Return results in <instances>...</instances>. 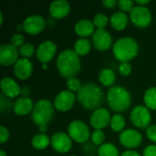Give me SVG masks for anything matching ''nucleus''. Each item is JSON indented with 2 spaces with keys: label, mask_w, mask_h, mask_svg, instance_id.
Segmentation results:
<instances>
[{
  "label": "nucleus",
  "mask_w": 156,
  "mask_h": 156,
  "mask_svg": "<svg viewBox=\"0 0 156 156\" xmlns=\"http://www.w3.org/2000/svg\"><path fill=\"white\" fill-rule=\"evenodd\" d=\"M57 69L58 73L65 79L75 77L81 69L80 56L74 49H65L57 58Z\"/></svg>",
  "instance_id": "nucleus-1"
},
{
  "label": "nucleus",
  "mask_w": 156,
  "mask_h": 156,
  "mask_svg": "<svg viewBox=\"0 0 156 156\" xmlns=\"http://www.w3.org/2000/svg\"><path fill=\"white\" fill-rule=\"evenodd\" d=\"M77 100L84 109L95 111L103 103V90L94 83H86L77 93Z\"/></svg>",
  "instance_id": "nucleus-2"
},
{
  "label": "nucleus",
  "mask_w": 156,
  "mask_h": 156,
  "mask_svg": "<svg viewBox=\"0 0 156 156\" xmlns=\"http://www.w3.org/2000/svg\"><path fill=\"white\" fill-rule=\"evenodd\" d=\"M106 100L110 109L117 113L128 110L132 104V95L122 86H112L109 89Z\"/></svg>",
  "instance_id": "nucleus-3"
},
{
  "label": "nucleus",
  "mask_w": 156,
  "mask_h": 156,
  "mask_svg": "<svg viewBox=\"0 0 156 156\" xmlns=\"http://www.w3.org/2000/svg\"><path fill=\"white\" fill-rule=\"evenodd\" d=\"M112 52L117 60L121 62H129L138 55L139 45L134 38L124 37L114 42Z\"/></svg>",
  "instance_id": "nucleus-4"
},
{
  "label": "nucleus",
  "mask_w": 156,
  "mask_h": 156,
  "mask_svg": "<svg viewBox=\"0 0 156 156\" xmlns=\"http://www.w3.org/2000/svg\"><path fill=\"white\" fill-rule=\"evenodd\" d=\"M54 116V105L47 99L39 100L32 111V120L37 126L48 124Z\"/></svg>",
  "instance_id": "nucleus-5"
},
{
  "label": "nucleus",
  "mask_w": 156,
  "mask_h": 156,
  "mask_svg": "<svg viewBox=\"0 0 156 156\" xmlns=\"http://www.w3.org/2000/svg\"><path fill=\"white\" fill-rule=\"evenodd\" d=\"M68 134L72 141L78 144H86L90 136L88 125L80 120L72 121L69 124Z\"/></svg>",
  "instance_id": "nucleus-6"
},
{
  "label": "nucleus",
  "mask_w": 156,
  "mask_h": 156,
  "mask_svg": "<svg viewBox=\"0 0 156 156\" xmlns=\"http://www.w3.org/2000/svg\"><path fill=\"white\" fill-rule=\"evenodd\" d=\"M130 119L135 127L139 129H146L151 124L152 114L146 106L138 105L132 110Z\"/></svg>",
  "instance_id": "nucleus-7"
},
{
  "label": "nucleus",
  "mask_w": 156,
  "mask_h": 156,
  "mask_svg": "<svg viewBox=\"0 0 156 156\" xmlns=\"http://www.w3.org/2000/svg\"><path fill=\"white\" fill-rule=\"evenodd\" d=\"M130 19L135 27L145 28L152 22V13L146 6L135 5L130 12Z\"/></svg>",
  "instance_id": "nucleus-8"
},
{
  "label": "nucleus",
  "mask_w": 156,
  "mask_h": 156,
  "mask_svg": "<svg viewBox=\"0 0 156 156\" xmlns=\"http://www.w3.org/2000/svg\"><path fill=\"white\" fill-rule=\"evenodd\" d=\"M119 140L123 147L128 150H133L141 145L143 136L141 133L135 129H126L120 133Z\"/></svg>",
  "instance_id": "nucleus-9"
},
{
  "label": "nucleus",
  "mask_w": 156,
  "mask_h": 156,
  "mask_svg": "<svg viewBox=\"0 0 156 156\" xmlns=\"http://www.w3.org/2000/svg\"><path fill=\"white\" fill-rule=\"evenodd\" d=\"M77 95L70 90H62L57 94L54 100V107L61 112H69L75 104Z\"/></svg>",
  "instance_id": "nucleus-10"
},
{
  "label": "nucleus",
  "mask_w": 156,
  "mask_h": 156,
  "mask_svg": "<svg viewBox=\"0 0 156 156\" xmlns=\"http://www.w3.org/2000/svg\"><path fill=\"white\" fill-rule=\"evenodd\" d=\"M111 119L112 116L110 111L106 108L101 107L93 111L90 119V123L94 130H102L110 124Z\"/></svg>",
  "instance_id": "nucleus-11"
},
{
  "label": "nucleus",
  "mask_w": 156,
  "mask_h": 156,
  "mask_svg": "<svg viewBox=\"0 0 156 156\" xmlns=\"http://www.w3.org/2000/svg\"><path fill=\"white\" fill-rule=\"evenodd\" d=\"M51 146L57 153L66 154L69 152L72 147V140L69 134L62 132H58L51 137Z\"/></svg>",
  "instance_id": "nucleus-12"
},
{
  "label": "nucleus",
  "mask_w": 156,
  "mask_h": 156,
  "mask_svg": "<svg viewBox=\"0 0 156 156\" xmlns=\"http://www.w3.org/2000/svg\"><path fill=\"white\" fill-rule=\"evenodd\" d=\"M22 26L23 29L27 34L37 35L44 30L46 27V21L44 17L39 15H31L24 20Z\"/></svg>",
  "instance_id": "nucleus-13"
},
{
  "label": "nucleus",
  "mask_w": 156,
  "mask_h": 156,
  "mask_svg": "<svg viewBox=\"0 0 156 156\" xmlns=\"http://www.w3.org/2000/svg\"><path fill=\"white\" fill-rule=\"evenodd\" d=\"M92 45L99 51H106L112 45V37L106 29H97L92 35Z\"/></svg>",
  "instance_id": "nucleus-14"
},
{
  "label": "nucleus",
  "mask_w": 156,
  "mask_h": 156,
  "mask_svg": "<svg viewBox=\"0 0 156 156\" xmlns=\"http://www.w3.org/2000/svg\"><path fill=\"white\" fill-rule=\"evenodd\" d=\"M56 52H57L56 44L51 40H45L39 44L36 53H37V59L41 63L47 64L52 60V58L56 55Z\"/></svg>",
  "instance_id": "nucleus-15"
},
{
  "label": "nucleus",
  "mask_w": 156,
  "mask_h": 156,
  "mask_svg": "<svg viewBox=\"0 0 156 156\" xmlns=\"http://www.w3.org/2000/svg\"><path fill=\"white\" fill-rule=\"evenodd\" d=\"M19 51L11 44H2L0 46V63L3 66H11L19 59Z\"/></svg>",
  "instance_id": "nucleus-16"
},
{
  "label": "nucleus",
  "mask_w": 156,
  "mask_h": 156,
  "mask_svg": "<svg viewBox=\"0 0 156 156\" xmlns=\"http://www.w3.org/2000/svg\"><path fill=\"white\" fill-rule=\"evenodd\" d=\"M15 76L20 80H27L33 72V64L29 58H21L14 65L13 68Z\"/></svg>",
  "instance_id": "nucleus-17"
},
{
  "label": "nucleus",
  "mask_w": 156,
  "mask_h": 156,
  "mask_svg": "<svg viewBox=\"0 0 156 156\" xmlns=\"http://www.w3.org/2000/svg\"><path fill=\"white\" fill-rule=\"evenodd\" d=\"M1 90L2 93L10 99H15L18 97L22 93V89L18 85V83L10 77H5L2 79L1 83Z\"/></svg>",
  "instance_id": "nucleus-18"
},
{
  "label": "nucleus",
  "mask_w": 156,
  "mask_h": 156,
  "mask_svg": "<svg viewBox=\"0 0 156 156\" xmlns=\"http://www.w3.org/2000/svg\"><path fill=\"white\" fill-rule=\"evenodd\" d=\"M48 10L52 17L56 19H61L69 14L70 5L66 0H56L50 3Z\"/></svg>",
  "instance_id": "nucleus-19"
},
{
  "label": "nucleus",
  "mask_w": 156,
  "mask_h": 156,
  "mask_svg": "<svg viewBox=\"0 0 156 156\" xmlns=\"http://www.w3.org/2000/svg\"><path fill=\"white\" fill-rule=\"evenodd\" d=\"M33 101L29 97H20L18 98L16 102L14 103L13 111L16 115L25 116L27 115L29 112H32L34 109Z\"/></svg>",
  "instance_id": "nucleus-20"
},
{
  "label": "nucleus",
  "mask_w": 156,
  "mask_h": 156,
  "mask_svg": "<svg viewBox=\"0 0 156 156\" xmlns=\"http://www.w3.org/2000/svg\"><path fill=\"white\" fill-rule=\"evenodd\" d=\"M95 26L92 21L89 19H81L75 25V32L78 36L83 38H87L92 36L95 32Z\"/></svg>",
  "instance_id": "nucleus-21"
},
{
  "label": "nucleus",
  "mask_w": 156,
  "mask_h": 156,
  "mask_svg": "<svg viewBox=\"0 0 156 156\" xmlns=\"http://www.w3.org/2000/svg\"><path fill=\"white\" fill-rule=\"evenodd\" d=\"M111 26L113 29L117 31H122L126 28L129 23V17L126 13L122 11L115 12L110 18Z\"/></svg>",
  "instance_id": "nucleus-22"
},
{
  "label": "nucleus",
  "mask_w": 156,
  "mask_h": 156,
  "mask_svg": "<svg viewBox=\"0 0 156 156\" xmlns=\"http://www.w3.org/2000/svg\"><path fill=\"white\" fill-rule=\"evenodd\" d=\"M99 80L100 82L106 87H111L114 84L115 80H116V75L115 72L109 68H105L102 69L100 71L99 74Z\"/></svg>",
  "instance_id": "nucleus-23"
},
{
  "label": "nucleus",
  "mask_w": 156,
  "mask_h": 156,
  "mask_svg": "<svg viewBox=\"0 0 156 156\" xmlns=\"http://www.w3.org/2000/svg\"><path fill=\"white\" fill-rule=\"evenodd\" d=\"M50 144H51V139L46 133L36 134L31 140V144L33 148L37 150H44L48 148Z\"/></svg>",
  "instance_id": "nucleus-24"
},
{
  "label": "nucleus",
  "mask_w": 156,
  "mask_h": 156,
  "mask_svg": "<svg viewBox=\"0 0 156 156\" xmlns=\"http://www.w3.org/2000/svg\"><path fill=\"white\" fill-rule=\"evenodd\" d=\"M91 49V43L88 38L80 37L74 44V51L80 57L86 56Z\"/></svg>",
  "instance_id": "nucleus-25"
},
{
  "label": "nucleus",
  "mask_w": 156,
  "mask_h": 156,
  "mask_svg": "<svg viewBox=\"0 0 156 156\" xmlns=\"http://www.w3.org/2000/svg\"><path fill=\"white\" fill-rule=\"evenodd\" d=\"M144 101L149 110H156V87H150L144 95Z\"/></svg>",
  "instance_id": "nucleus-26"
},
{
  "label": "nucleus",
  "mask_w": 156,
  "mask_h": 156,
  "mask_svg": "<svg viewBox=\"0 0 156 156\" xmlns=\"http://www.w3.org/2000/svg\"><path fill=\"white\" fill-rule=\"evenodd\" d=\"M126 123H125V119L124 117L120 114V113H116L114 114L112 119H111V122H110V126L112 128V130L115 133H122L124 130Z\"/></svg>",
  "instance_id": "nucleus-27"
},
{
  "label": "nucleus",
  "mask_w": 156,
  "mask_h": 156,
  "mask_svg": "<svg viewBox=\"0 0 156 156\" xmlns=\"http://www.w3.org/2000/svg\"><path fill=\"white\" fill-rule=\"evenodd\" d=\"M99 156H120L117 147L111 143H106L101 145L98 149Z\"/></svg>",
  "instance_id": "nucleus-28"
},
{
  "label": "nucleus",
  "mask_w": 156,
  "mask_h": 156,
  "mask_svg": "<svg viewBox=\"0 0 156 156\" xmlns=\"http://www.w3.org/2000/svg\"><path fill=\"white\" fill-rule=\"evenodd\" d=\"M92 22L98 29H104L109 23V17L104 13H98L94 16Z\"/></svg>",
  "instance_id": "nucleus-29"
},
{
  "label": "nucleus",
  "mask_w": 156,
  "mask_h": 156,
  "mask_svg": "<svg viewBox=\"0 0 156 156\" xmlns=\"http://www.w3.org/2000/svg\"><path fill=\"white\" fill-rule=\"evenodd\" d=\"M18 51H19V54L25 58H31L35 54V52H37L35 46L31 43H25L22 47L19 48Z\"/></svg>",
  "instance_id": "nucleus-30"
},
{
  "label": "nucleus",
  "mask_w": 156,
  "mask_h": 156,
  "mask_svg": "<svg viewBox=\"0 0 156 156\" xmlns=\"http://www.w3.org/2000/svg\"><path fill=\"white\" fill-rule=\"evenodd\" d=\"M66 85L69 89V90L72 91V92H79L80 90L82 88V84L80 82V80L76 78V77H72V78H69L66 80Z\"/></svg>",
  "instance_id": "nucleus-31"
},
{
  "label": "nucleus",
  "mask_w": 156,
  "mask_h": 156,
  "mask_svg": "<svg viewBox=\"0 0 156 156\" xmlns=\"http://www.w3.org/2000/svg\"><path fill=\"white\" fill-rule=\"evenodd\" d=\"M91 138V143L95 144L96 146H101L103 144L106 136L105 133L102 132V130H94V132L90 135Z\"/></svg>",
  "instance_id": "nucleus-32"
},
{
  "label": "nucleus",
  "mask_w": 156,
  "mask_h": 156,
  "mask_svg": "<svg viewBox=\"0 0 156 156\" xmlns=\"http://www.w3.org/2000/svg\"><path fill=\"white\" fill-rule=\"evenodd\" d=\"M14 107V104L12 103V101L10 98H7L3 93L0 95V111L2 112H7L11 109V107Z\"/></svg>",
  "instance_id": "nucleus-33"
},
{
  "label": "nucleus",
  "mask_w": 156,
  "mask_h": 156,
  "mask_svg": "<svg viewBox=\"0 0 156 156\" xmlns=\"http://www.w3.org/2000/svg\"><path fill=\"white\" fill-rule=\"evenodd\" d=\"M134 3L132 0H121L118 3V6L121 9V11L126 13V12H131L133 7H134Z\"/></svg>",
  "instance_id": "nucleus-34"
},
{
  "label": "nucleus",
  "mask_w": 156,
  "mask_h": 156,
  "mask_svg": "<svg viewBox=\"0 0 156 156\" xmlns=\"http://www.w3.org/2000/svg\"><path fill=\"white\" fill-rule=\"evenodd\" d=\"M24 41H25V38H24V36L22 34H14L10 39L11 45L16 48H19L20 47H22L25 44Z\"/></svg>",
  "instance_id": "nucleus-35"
},
{
  "label": "nucleus",
  "mask_w": 156,
  "mask_h": 156,
  "mask_svg": "<svg viewBox=\"0 0 156 156\" xmlns=\"http://www.w3.org/2000/svg\"><path fill=\"white\" fill-rule=\"evenodd\" d=\"M118 70L122 76L127 77L132 72V65L129 62H121V64L119 65Z\"/></svg>",
  "instance_id": "nucleus-36"
},
{
  "label": "nucleus",
  "mask_w": 156,
  "mask_h": 156,
  "mask_svg": "<svg viewBox=\"0 0 156 156\" xmlns=\"http://www.w3.org/2000/svg\"><path fill=\"white\" fill-rule=\"evenodd\" d=\"M9 139V131L4 125L0 126V144H4Z\"/></svg>",
  "instance_id": "nucleus-37"
},
{
  "label": "nucleus",
  "mask_w": 156,
  "mask_h": 156,
  "mask_svg": "<svg viewBox=\"0 0 156 156\" xmlns=\"http://www.w3.org/2000/svg\"><path fill=\"white\" fill-rule=\"evenodd\" d=\"M146 135L148 139L154 143H156V124L150 125L146 130Z\"/></svg>",
  "instance_id": "nucleus-38"
},
{
  "label": "nucleus",
  "mask_w": 156,
  "mask_h": 156,
  "mask_svg": "<svg viewBox=\"0 0 156 156\" xmlns=\"http://www.w3.org/2000/svg\"><path fill=\"white\" fill-rule=\"evenodd\" d=\"M144 156H156V145L150 144L146 146L143 153Z\"/></svg>",
  "instance_id": "nucleus-39"
},
{
  "label": "nucleus",
  "mask_w": 156,
  "mask_h": 156,
  "mask_svg": "<svg viewBox=\"0 0 156 156\" xmlns=\"http://www.w3.org/2000/svg\"><path fill=\"white\" fill-rule=\"evenodd\" d=\"M118 3H119V1H116V0H105V1H102V5L106 8H114L118 5Z\"/></svg>",
  "instance_id": "nucleus-40"
},
{
  "label": "nucleus",
  "mask_w": 156,
  "mask_h": 156,
  "mask_svg": "<svg viewBox=\"0 0 156 156\" xmlns=\"http://www.w3.org/2000/svg\"><path fill=\"white\" fill-rule=\"evenodd\" d=\"M96 150V145L95 144H93L92 143L91 144H84V146H83V151L86 153V154H91V153H93L94 151Z\"/></svg>",
  "instance_id": "nucleus-41"
},
{
  "label": "nucleus",
  "mask_w": 156,
  "mask_h": 156,
  "mask_svg": "<svg viewBox=\"0 0 156 156\" xmlns=\"http://www.w3.org/2000/svg\"><path fill=\"white\" fill-rule=\"evenodd\" d=\"M121 156H141L140 154L134 150H126L124 151Z\"/></svg>",
  "instance_id": "nucleus-42"
},
{
  "label": "nucleus",
  "mask_w": 156,
  "mask_h": 156,
  "mask_svg": "<svg viewBox=\"0 0 156 156\" xmlns=\"http://www.w3.org/2000/svg\"><path fill=\"white\" fill-rule=\"evenodd\" d=\"M135 3L137 4V5H142V6H145V5L150 3V0H136Z\"/></svg>",
  "instance_id": "nucleus-43"
},
{
  "label": "nucleus",
  "mask_w": 156,
  "mask_h": 156,
  "mask_svg": "<svg viewBox=\"0 0 156 156\" xmlns=\"http://www.w3.org/2000/svg\"><path fill=\"white\" fill-rule=\"evenodd\" d=\"M29 93H30V90H29L28 87H24L22 89V95H23V97H28Z\"/></svg>",
  "instance_id": "nucleus-44"
},
{
  "label": "nucleus",
  "mask_w": 156,
  "mask_h": 156,
  "mask_svg": "<svg viewBox=\"0 0 156 156\" xmlns=\"http://www.w3.org/2000/svg\"><path fill=\"white\" fill-rule=\"evenodd\" d=\"M37 127H38L39 133H45L48 131V124H45V125H40V126H37Z\"/></svg>",
  "instance_id": "nucleus-45"
},
{
  "label": "nucleus",
  "mask_w": 156,
  "mask_h": 156,
  "mask_svg": "<svg viewBox=\"0 0 156 156\" xmlns=\"http://www.w3.org/2000/svg\"><path fill=\"white\" fill-rule=\"evenodd\" d=\"M4 22V16H3V13H0V25H2Z\"/></svg>",
  "instance_id": "nucleus-46"
},
{
  "label": "nucleus",
  "mask_w": 156,
  "mask_h": 156,
  "mask_svg": "<svg viewBox=\"0 0 156 156\" xmlns=\"http://www.w3.org/2000/svg\"><path fill=\"white\" fill-rule=\"evenodd\" d=\"M0 156H7L6 153H5V151H4V150H0Z\"/></svg>",
  "instance_id": "nucleus-47"
},
{
  "label": "nucleus",
  "mask_w": 156,
  "mask_h": 156,
  "mask_svg": "<svg viewBox=\"0 0 156 156\" xmlns=\"http://www.w3.org/2000/svg\"><path fill=\"white\" fill-rule=\"evenodd\" d=\"M71 156H76V155H71Z\"/></svg>",
  "instance_id": "nucleus-48"
},
{
  "label": "nucleus",
  "mask_w": 156,
  "mask_h": 156,
  "mask_svg": "<svg viewBox=\"0 0 156 156\" xmlns=\"http://www.w3.org/2000/svg\"><path fill=\"white\" fill-rule=\"evenodd\" d=\"M90 156H93V155H90Z\"/></svg>",
  "instance_id": "nucleus-49"
}]
</instances>
